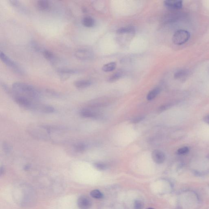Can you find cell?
<instances>
[{
    "label": "cell",
    "instance_id": "9a60e30c",
    "mask_svg": "<svg viewBox=\"0 0 209 209\" xmlns=\"http://www.w3.org/2000/svg\"><path fill=\"white\" fill-rule=\"evenodd\" d=\"M42 54L44 57L48 61L52 62H54L55 61V55L52 52L50 51L44 49L42 51Z\"/></svg>",
    "mask_w": 209,
    "mask_h": 209
},
{
    "label": "cell",
    "instance_id": "52a82bcc",
    "mask_svg": "<svg viewBox=\"0 0 209 209\" xmlns=\"http://www.w3.org/2000/svg\"><path fill=\"white\" fill-rule=\"evenodd\" d=\"M152 157L154 161L157 164L163 163L166 159V156L163 152L159 150H155L152 154Z\"/></svg>",
    "mask_w": 209,
    "mask_h": 209
},
{
    "label": "cell",
    "instance_id": "7a4b0ae2",
    "mask_svg": "<svg viewBox=\"0 0 209 209\" xmlns=\"http://www.w3.org/2000/svg\"><path fill=\"white\" fill-rule=\"evenodd\" d=\"M190 38V33L184 30L176 31L173 36V41L174 44L181 45L186 43Z\"/></svg>",
    "mask_w": 209,
    "mask_h": 209
},
{
    "label": "cell",
    "instance_id": "9c48e42d",
    "mask_svg": "<svg viewBox=\"0 0 209 209\" xmlns=\"http://www.w3.org/2000/svg\"><path fill=\"white\" fill-rule=\"evenodd\" d=\"M51 4L49 1L40 0L37 3V7L39 10L42 11H47L50 10Z\"/></svg>",
    "mask_w": 209,
    "mask_h": 209
},
{
    "label": "cell",
    "instance_id": "277c9868",
    "mask_svg": "<svg viewBox=\"0 0 209 209\" xmlns=\"http://www.w3.org/2000/svg\"><path fill=\"white\" fill-rule=\"evenodd\" d=\"M14 99L15 101L21 106L29 109H34L35 108V106L27 97L20 95H17L14 97Z\"/></svg>",
    "mask_w": 209,
    "mask_h": 209
},
{
    "label": "cell",
    "instance_id": "ffe728a7",
    "mask_svg": "<svg viewBox=\"0 0 209 209\" xmlns=\"http://www.w3.org/2000/svg\"><path fill=\"white\" fill-rule=\"evenodd\" d=\"M40 109L41 111L46 113H52L55 111L54 107L51 106H42Z\"/></svg>",
    "mask_w": 209,
    "mask_h": 209
},
{
    "label": "cell",
    "instance_id": "4dcf8cb0",
    "mask_svg": "<svg viewBox=\"0 0 209 209\" xmlns=\"http://www.w3.org/2000/svg\"><path fill=\"white\" fill-rule=\"evenodd\" d=\"M4 172L5 169L4 167H2H2H1V169H0V174H1V175H2V174H3Z\"/></svg>",
    "mask_w": 209,
    "mask_h": 209
},
{
    "label": "cell",
    "instance_id": "83f0119b",
    "mask_svg": "<svg viewBox=\"0 0 209 209\" xmlns=\"http://www.w3.org/2000/svg\"><path fill=\"white\" fill-rule=\"evenodd\" d=\"M3 149L4 152L6 153H8L10 151V146L7 143H4L3 145Z\"/></svg>",
    "mask_w": 209,
    "mask_h": 209
},
{
    "label": "cell",
    "instance_id": "5bb4252c",
    "mask_svg": "<svg viewBox=\"0 0 209 209\" xmlns=\"http://www.w3.org/2000/svg\"><path fill=\"white\" fill-rule=\"evenodd\" d=\"M135 32V27L132 26H129L126 27H121L116 31L118 34H123L125 33H133Z\"/></svg>",
    "mask_w": 209,
    "mask_h": 209
},
{
    "label": "cell",
    "instance_id": "4316f807",
    "mask_svg": "<svg viewBox=\"0 0 209 209\" xmlns=\"http://www.w3.org/2000/svg\"><path fill=\"white\" fill-rule=\"evenodd\" d=\"M189 151V148L187 147H181V148L179 149L178 150L177 152L178 154L182 155L188 153Z\"/></svg>",
    "mask_w": 209,
    "mask_h": 209
},
{
    "label": "cell",
    "instance_id": "603a6c76",
    "mask_svg": "<svg viewBox=\"0 0 209 209\" xmlns=\"http://www.w3.org/2000/svg\"><path fill=\"white\" fill-rule=\"evenodd\" d=\"M188 71L186 70H182L176 71L174 75V78L178 79L185 77L188 74Z\"/></svg>",
    "mask_w": 209,
    "mask_h": 209
},
{
    "label": "cell",
    "instance_id": "5b68a950",
    "mask_svg": "<svg viewBox=\"0 0 209 209\" xmlns=\"http://www.w3.org/2000/svg\"><path fill=\"white\" fill-rule=\"evenodd\" d=\"M77 205L80 209H89L92 205V202L89 197L82 195L78 198Z\"/></svg>",
    "mask_w": 209,
    "mask_h": 209
},
{
    "label": "cell",
    "instance_id": "2e32d148",
    "mask_svg": "<svg viewBox=\"0 0 209 209\" xmlns=\"http://www.w3.org/2000/svg\"><path fill=\"white\" fill-rule=\"evenodd\" d=\"M116 66V63L115 62H110L104 65L102 67V70L105 72L112 71L115 70Z\"/></svg>",
    "mask_w": 209,
    "mask_h": 209
},
{
    "label": "cell",
    "instance_id": "8fae6325",
    "mask_svg": "<svg viewBox=\"0 0 209 209\" xmlns=\"http://www.w3.org/2000/svg\"><path fill=\"white\" fill-rule=\"evenodd\" d=\"M80 114L82 117L86 118H94L97 116L96 113L87 109H81L80 112Z\"/></svg>",
    "mask_w": 209,
    "mask_h": 209
},
{
    "label": "cell",
    "instance_id": "3957f363",
    "mask_svg": "<svg viewBox=\"0 0 209 209\" xmlns=\"http://www.w3.org/2000/svg\"><path fill=\"white\" fill-rule=\"evenodd\" d=\"M0 58L2 62L9 68L12 69L14 71L19 74L24 75V71L22 68H21L15 62L8 57L6 55L2 52H0Z\"/></svg>",
    "mask_w": 209,
    "mask_h": 209
},
{
    "label": "cell",
    "instance_id": "d6986e66",
    "mask_svg": "<svg viewBox=\"0 0 209 209\" xmlns=\"http://www.w3.org/2000/svg\"><path fill=\"white\" fill-rule=\"evenodd\" d=\"M123 76V72L121 71H117L113 74L108 78V81L109 82H113L120 79Z\"/></svg>",
    "mask_w": 209,
    "mask_h": 209
},
{
    "label": "cell",
    "instance_id": "f1b7e54d",
    "mask_svg": "<svg viewBox=\"0 0 209 209\" xmlns=\"http://www.w3.org/2000/svg\"><path fill=\"white\" fill-rule=\"evenodd\" d=\"M144 119V117H137L132 120V121H131V123H138L141 122V121H142Z\"/></svg>",
    "mask_w": 209,
    "mask_h": 209
},
{
    "label": "cell",
    "instance_id": "d6a6232c",
    "mask_svg": "<svg viewBox=\"0 0 209 209\" xmlns=\"http://www.w3.org/2000/svg\"><path fill=\"white\" fill-rule=\"evenodd\" d=\"M147 209H154L152 208H148Z\"/></svg>",
    "mask_w": 209,
    "mask_h": 209
},
{
    "label": "cell",
    "instance_id": "4fadbf2b",
    "mask_svg": "<svg viewBox=\"0 0 209 209\" xmlns=\"http://www.w3.org/2000/svg\"><path fill=\"white\" fill-rule=\"evenodd\" d=\"M82 23L84 26L87 27H91L95 24L94 20L92 17H87L83 18Z\"/></svg>",
    "mask_w": 209,
    "mask_h": 209
},
{
    "label": "cell",
    "instance_id": "7402d4cb",
    "mask_svg": "<svg viewBox=\"0 0 209 209\" xmlns=\"http://www.w3.org/2000/svg\"><path fill=\"white\" fill-rule=\"evenodd\" d=\"M74 149L77 152H82L86 150V146L83 143H78L74 145Z\"/></svg>",
    "mask_w": 209,
    "mask_h": 209
},
{
    "label": "cell",
    "instance_id": "6da1fadb",
    "mask_svg": "<svg viewBox=\"0 0 209 209\" xmlns=\"http://www.w3.org/2000/svg\"><path fill=\"white\" fill-rule=\"evenodd\" d=\"M12 88L16 93L26 96L27 98L36 100L40 97V92L32 85L25 83H15L12 85Z\"/></svg>",
    "mask_w": 209,
    "mask_h": 209
},
{
    "label": "cell",
    "instance_id": "e0dca14e",
    "mask_svg": "<svg viewBox=\"0 0 209 209\" xmlns=\"http://www.w3.org/2000/svg\"><path fill=\"white\" fill-rule=\"evenodd\" d=\"M160 90L159 88H155L152 90L150 92L148 93L147 99L148 100H153L154 98L156 97L157 96L159 95L160 93Z\"/></svg>",
    "mask_w": 209,
    "mask_h": 209
},
{
    "label": "cell",
    "instance_id": "cb8c5ba5",
    "mask_svg": "<svg viewBox=\"0 0 209 209\" xmlns=\"http://www.w3.org/2000/svg\"><path fill=\"white\" fill-rule=\"evenodd\" d=\"M94 166L96 169L99 170H104L107 168V165L101 162L96 163L94 164Z\"/></svg>",
    "mask_w": 209,
    "mask_h": 209
},
{
    "label": "cell",
    "instance_id": "d4e9b609",
    "mask_svg": "<svg viewBox=\"0 0 209 209\" xmlns=\"http://www.w3.org/2000/svg\"><path fill=\"white\" fill-rule=\"evenodd\" d=\"M144 207V203L141 201L136 200L134 204L135 209H143Z\"/></svg>",
    "mask_w": 209,
    "mask_h": 209
},
{
    "label": "cell",
    "instance_id": "1f68e13d",
    "mask_svg": "<svg viewBox=\"0 0 209 209\" xmlns=\"http://www.w3.org/2000/svg\"><path fill=\"white\" fill-rule=\"evenodd\" d=\"M30 168V165H27L26 166L24 167V169L25 170H28V169H29V168Z\"/></svg>",
    "mask_w": 209,
    "mask_h": 209
},
{
    "label": "cell",
    "instance_id": "30bf717a",
    "mask_svg": "<svg viewBox=\"0 0 209 209\" xmlns=\"http://www.w3.org/2000/svg\"><path fill=\"white\" fill-rule=\"evenodd\" d=\"M78 71L77 70L72 69H61L58 70V72L61 74V75L63 76L62 78L63 79L68 78V75L77 73Z\"/></svg>",
    "mask_w": 209,
    "mask_h": 209
},
{
    "label": "cell",
    "instance_id": "7c38bea8",
    "mask_svg": "<svg viewBox=\"0 0 209 209\" xmlns=\"http://www.w3.org/2000/svg\"><path fill=\"white\" fill-rule=\"evenodd\" d=\"M91 82L89 80H78L75 82L74 85L76 87L78 88H85L90 86Z\"/></svg>",
    "mask_w": 209,
    "mask_h": 209
},
{
    "label": "cell",
    "instance_id": "44dd1931",
    "mask_svg": "<svg viewBox=\"0 0 209 209\" xmlns=\"http://www.w3.org/2000/svg\"><path fill=\"white\" fill-rule=\"evenodd\" d=\"M90 195L92 197L97 199L103 198V195L99 190H92L90 192Z\"/></svg>",
    "mask_w": 209,
    "mask_h": 209
},
{
    "label": "cell",
    "instance_id": "8992f818",
    "mask_svg": "<svg viewBox=\"0 0 209 209\" xmlns=\"http://www.w3.org/2000/svg\"><path fill=\"white\" fill-rule=\"evenodd\" d=\"M74 56L78 59L86 60L92 58L93 55L92 52L88 49H81L75 52Z\"/></svg>",
    "mask_w": 209,
    "mask_h": 209
},
{
    "label": "cell",
    "instance_id": "f546056e",
    "mask_svg": "<svg viewBox=\"0 0 209 209\" xmlns=\"http://www.w3.org/2000/svg\"><path fill=\"white\" fill-rule=\"evenodd\" d=\"M204 121L205 123L209 124V115L205 116L204 118Z\"/></svg>",
    "mask_w": 209,
    "mask_h": 209
},
{
    "label": "cell",
    "instance_id": "ba28073f",
    "mask_svg": "<svg viewBox=\"0 0 209 209\" xmlns=\"http://www.w3.org/2000/svg\"><path fill=\"white\" fill-rule=\"evenodd\" d=\"M167 7L172 9H181L183 6V2L181 1L167 0L164 2Z\"/></svg>",
    "mask_w": 209,
    "mask_h": 209
},
{
    "label": "cell",
    "instance_id": "484cf974",
    "mask_svg": "<svg viewBox=\"0 0 209 209\" xmlns=\"http://www.w3.org/2000/svg\"><path fill=\"white\" fill-rule=\"evenodd\" d=\"M31 46H32V48H33L34 50H35L37 52H42L43 50L41 49V47L39 46V45L38 43H37L36 42H34V41H32L31 43Z\"/></svg>",
    "mask_w": 209,
    "mask_h": 209
},
{
    "label": "cell",
    "instance_id": "ac0fdd59",
    "mask_svg": "<svg viewBox=\"0 0 209 209\" xmlns=\"http://www.w3.org/2000/svg\"><path fill=\"white\" fill-rule=\"evenodd\" d=\"M10 4L16 9H18V10L22 11L23 13L26 12V9L20 3V2L17 1H10Z\"/></svg>",
    "mask_w": 209,
    "mask_h": 209
}]
</instances>
